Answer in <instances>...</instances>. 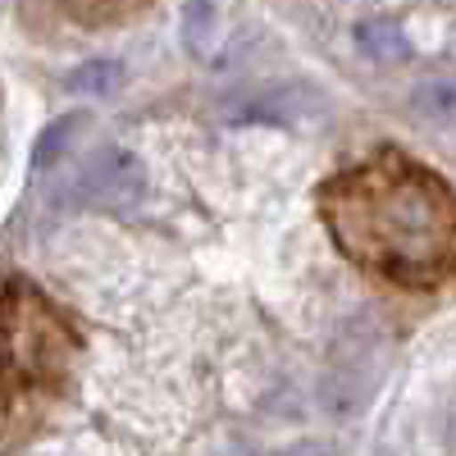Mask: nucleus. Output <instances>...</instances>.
<instances>
[{
  "mask_svg": "<svg viewBox=\"0 0 456 456\" xmlns=\"http://www.w3.org/2000/svg\"><path fill=\"white\" fill-rule=\"evenodd\" d=\"M119 78H124V69L114 60H92V64H83L78 73H73L69 83L78 92H87V96H110L114 87H119Z\"/></svg>",
  "mask_w": 456,
  "mask_h": 456,
  "instance_id": "39448f33",
  "label": "nucleus"
},
{
  "mask_svg": "<svg viewBox=\"0 0 456 456\" xmlns=\"http://www.w3.org/2000/svg\"><path fill=\"white\" fill-rule=\"evenodd\" d=\"M142 5L146 0H73V14L87 19V23H110V19H124Z\"/></svg>",
  "mask_w": 456,
  "mask_h": 456,
  "instance_id": "423d86ee",
  "label": "nucleus"
},
{
  "mask_svg": "<svg viewBox=\"0 0 456 456\" xmlns=\"http://www.w3.org/2000/svg\"><path fill=\"white\" fill-rule=\"evenodd\" d=\"M78 356V333L28 279L0 288V420L46 411Z\"/></svg>",
  "mask_w": 456,
  "mask_h": 456,
  "instance_id": "f03ea898",
  "label": "nucleus"
},
{
  "mask_svg": "<svg viewBox=\"0 0 456 456\" xmlns=\"http://www.w3.org/2000/svg\"><path fill=\"white\" fill-rule=\"evenodd\" d=\"M356 46H361L370 60H379V64H397V60L406 55V37H402L393 23H361V28H356Z\"/></svg>",
  "mask_w": 456,
  "mask_h": 456,
  "instance_id": "20e7f679",
  "label": "nucleus"
},
{
  "mask_svg": "<svg viewBox=\"0 0 456 456\" xmlns=\"http://www.w3.org/2000/svg\"><path fill=\"white\" fill-rule=\"evenodd\" d=\"M69 128H73V119H55V124L42 133V142H37V151H32V165H37V169H51V165H55V156H60L64 142H69Z\"/></svg>",
  "mask_w": 456,
  "mask_h": 456,
  "instance_id": "0eeeda50",
  "label": "nucleus"
},
{
  "mask_svg": "<svg viewBox=\"0 0 456 456\" xmlns=\"http://www.w3.org/2000/svg\"><path fill=\"white\" fill-rule=\"evenodd\" d=\"M320 219L338 251L397 288H438L456 274V192L402 151L333 174Z\"/></svg>",
  "mask_w": 456,
  "mask_h": 456,
  "instance_id": "f257e3e1",
  "label": "nucleus"
},
{
  "mask_svg": "<svg viewBox=\"0 0 456 456\" xmlns=\"http://www.w3.org/2000/svg\"><path fill=\"white\" fill-rule=\"evenodd\" d=\"M146 192V178H142V165L128 156V151H96V156L78 169L73 178V197L83 206H101V210H128L137 206Z\"/></svg>",
  "mask_w": 456,
  "mask_h": 456,
  "instance_id": "7ed1b4c3",
  "label": "nucleus"
}]
</instances>
